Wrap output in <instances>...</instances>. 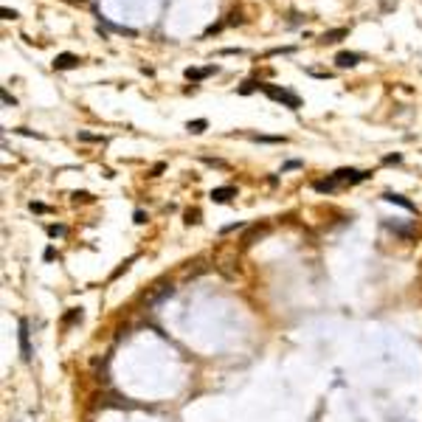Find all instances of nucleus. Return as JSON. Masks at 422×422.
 I'll use <instances>...</instances> for the list:
<instances>
[{"mask_svg":"<svg viewBox=\"0 0 422 422\" xmlns=\"http://www.w3.org/2000/svg\"><path fill=\"white\" fill-rule=\"evenodd\" d=\"M332 180L338 183V186H343V183H349V186H355V183H363L372 178V172H363V169H352V166H343V169H335L330 175Z\"/></svg>","mask_w":422,"mask_h":422,"instance_id":"nucleus-1","label":"nucleus"},{"mask_svg":"<svg viewBox=\"0 0 422 422\" xmlns=\"http://www.w3.org/2000/svg\"><path fill=\"white\" fill-rule=\"evenodd\" d=\"M262 90L273 99V102H282L285 107H290V110H298L301 107V99H298L296 93L285 90V88H276V85H262Z\"/></svg>","mask_w":422,"mask_h":422,"instance_id":"nucleus-2","label":"nucleus"},{"mask_svg":"<svg viewBox=\"0 0 422 422\" xmlns=\"http://www.w3.org/2000/svg\"><path fill=\"white\" fill-rule=\"evenodd\" d=\"M17 343H20V357H23V363H31V357H34V349H31V332H28V321H25V318H20Z\"/></svg>","mask_w":422,"mask_h":422,"instance_id":"nucleus-3","label":"nucleus"},{"mask_svg":"<svg viewBox=\"0 0 422 422\" xmlns=\"http://www.w3.org/2000/svg\"><path fill=\"white\" fill-rule=\"evenodd\" d=\"M383 200H386V203L400 205V208H405V211H417V205L411 203L408 197H402V194H397V192H383Z\"/></svg>","mask_w":422,"mask_h":422,"instance_id":"nucleus-4","label":"nucleus"},{"mask_svg":"<svg viewBox=\"0 0 422 422\" xmlns=\"http://www.w3.org/2000/svg\"><path fill=\"white\" fill-rule=\"evenodd\" d=\"M217 65H208V68H186V79H192V82H200L205 79V76H211V73H217Z\"/></svg>","mask_w":422,"mask_h":422,"instance_id":"nucleus-5","label":"nucleus"},{"mask_svg":"<svg viewBox=\"0 0 422 422\" xmlns=\"http://www.w3.org/2000/svg\"><path fill=\"white\" fill-rule=\"evenodd\" d=\"M234 194H237V189H234V186H220V189H211V194H208V197H211L214 203H228Z\"/></svg>","mask_w":422,"mask_h":422,"instance_id":"nucleus-6","label":"nucleus"},{"mask_svg":"<svg viewBox=\"0 0 422 422\" xmlns=\"http://www.w3.org/2000/svg\"><path fill=\"white\" fill-rule=\"evenodd\" d=\"M335 62H338V68H355V65L360 62V54H355V51H341V54L335 57Z\"/></svg>","mask_w":422,"mask_h":422,"instance_id":"nucleus-7","label":"nucleus"},{"mask_svg":"<svg viewBox=\"0 0 422 422\" xmlns=\"http://www.w3.org/2000/svg\"><path fill=\"white\" fill-rule=\"evenodd\" d=\"M76 65H79V57H73V54H59L54 59V70H68V68H76Z\"/></svg>","mask_w":422,"mask_h":422,"instance_id":"nucleus-8","label":"nucleus"},{"mask_svg":"<svg viewBox=\"0 0 422 422\" xmlns=\"http://www.w3.org/2000/svg\"><path fill=\"white\" fill-rule=\"evenodd\" d=\"M346 34H349V28H335V31L321 34V43H338V40H343Z\"/></svg>","mask_w":422,"mask_h":422,"instance_id":"nucleus-9","label":"nucleus"},{"mask_svg":"<svg viewBox=\"0 0 422 422\" xmlns=\"http://www.w3.org/2000/svg\"><path fill=\"white\" fill-rule=\"evenodd\" d=\"M172 296H175V287H172V285H166L163 290H160V293H155V296L149 298V307H155V304H160L163 298H172Z\"/></svg>","mask_w":422,"mask_h":422,"instance_id":"nucleus-10","label":"nucleus"},{"mask_svg":"<svg viewBox=\"0 0 422 422\" xmlns=\"http://www.w3.org/2000/svg\"><path fill=\"white\" fill-rule=\"evenodd\" d=\"M205 127H208V121H205V118H194V121H186V130H189L192 135H200Z\"/></svg>","mask_w":422,"mask_h":422,"instance_id":"nucleus-11","label":"nucleus"},{"mask_svg":"<svg viewBox=\"0 0 422 422\" xmlns=\"http://www.w3.org/2000/svg\"><path fill=\"white\" fill-rule=\"evenodd\" d=\"M253 141H262V144H285V135H251Z\"/></svg>","mask_w":422,"mask_h":422,"instance_id":"nucleus-12","label":"nucleus"},{"mask_svg":"<svg viewBox=\"0 0 422 422\" xmlns=\"http://www.w3.org/2000/svg\"><path fill=\"white\" fill-rule=\"evenodd\" d=\"M259 88H262V82H256V79H248V82H245V85H242V88H240V93H242V96H248V93L259 90Z\"/></svg>","mask_w":422,"mask_h":422,"instance_id":"nucleus-13","label":"nucleus"},{"mask_svg":"<svg viewBox=\"0 0 422 422\" xmlns=\"http://www.w3.org/2000/svg\"><path fill=\"white\" fill-rule=\"evenodd\" d=\"M48 237H65V231H68V228H65V225H62V222H57V225H48Z\"/></svg>","mask_w":422,"mask_h":422,"instance_id":"nucleus-14","label":"nucleus"},{"mask_svg":"<svg viewBox=\"0 0 422 422\" xmlns=\"http://www.w3.org/2000/svg\"><path fill=\"white\" fill-rule=\"evenodd\" d=\"M197 222H200V211H197V208H189V211H186V225H197Z\"/></svg>","mask_w":422,"mask_h":422,"instance_id":"nucleus-15","label":"nucleus"},{"mask_svg":"<svg viewBox=\"0 0 422 422\" xmlns=\"http://www.w3.org/2000/svg\"><path fill=\"white\" fill-rule=\"evenodd\" d=\"M76 321H82V310L79 307H73L68 315H65V324H76Z\"/></svg>","mask_w":422,"mask_h":422,"instance_id":"nucleus-16","label":"nucleus"},{"mask_svg":"<svg viewBox=\"0 0 422 422\" xmlns=\"http://www.w3.org/2000/svg\"><path fill=\"white\" fill-rule=\"evenodd\" d=\"M14 133H20V135H28V138H43L40 133H34V130H25V127H20V130H14Z\"/></svg>","mask_w":422,"mask_h":422,"instance_id":"nucleus-17","label":"nucleus"},{"mask_svg":"<svg viewBox=\"0 0 422 422\" xmlns=\"http://www.w3.org/2000/svg\"><path fill=\"white\" fill-rule=\"evenodd\" d=\"M133 220H135L138 225H144V222H147V214H144L141 208H135V214H133Z\"/></svg>","mask_w":422,"mask_h":422,"instance_id":"nucleus-18","label":"nucleus"},{"mask_svg":"<svg viewBox=\"0 0 422 422\" xmlns=\"http://www.w3.org/2000/svg\"><path fill=\"white\" fill-rule=\"evenodd\" d=\"M0 96H3V104H6V107H14V104H17V102H14V96H9V90H3Z\"/></svg>","mask_w":422,"mask_h":422,"instance_id":"nucleus-19","label":"nucleus"},{"mask_svg":"<svg viewBox=\"0 0 422 422\" xmlns=\"http://www.w3.org/2000/svg\"><path fill=\"white\" fill-rule=\"evenodd\" d=\"M240 228H245V222H231V225L222 228V234H231V231H240Z\"/></svg>","mask_w":422,"mask_h":422,"instance_id":"nucleus-20","label":"nucleus"},{"mask_svg":"<svg viewBox=\"0 0 422 422\" xmlns=\"http://www.w3.org/2000/svg\"><path fill=\"white\" fill-rule=\"evenodd\" d=\"M383 160H386V163H400V160H402V155H400V152H394V155H386Z\"/></svg>","mask_w":422,"mask_h":422,"instance_id":"nucleus-21","label":"nucleus"},{"mask_svg":"<svg viewBox=\"0 0 422 422\" xmlns=\"http://www.w3.org/2000/svg\"><path fill=\"white\" fill-rule=\"evenodd\" d=\"M0 14H3L6 20H14V17H17V12H14V9H0Z\"/></svg>","mask_w":422,"mask_h":422,"instance_id":"nucleus-22","label":"nucleus"},{"mask_svg":"<svg viewBox=\"0 0 422 422\" xmlns=\"http://www.w3.org/2000/svg\"><path fill=\"white\" fill-rule=\"evenodd\" d=\"M79 138H82V141H104V138H99V135H90V133H79Z\"/></svg>","mask_w":422,"mask_h":422,"instance_id":"nucleus-23","label":"nucleus"},{"mask_svg":"<svg viewBox=\"0 0 422 422\" xmlns=\"http://www.w3.org/2000/svg\"><path fill=\"white\" fill-rule=\"evenodd\" d=\"M298 166H301V160H287V163H285V166H282V169H298Z\"/></svg>","mask_w":422,"mask_h":422,"instance_id":"nucleus-24","label":"nucleus"},{"mask_svg":"<svg viewBox=\"0 0 422 422\" xmlns=\"http://www.w3.org/2000/svg\"><path fill=\"white\" fill-rule=\"evenodd\" d=\"M31 211H37V214H43V211H48L43 203H31Z\"/></svg>","mask_w":422,"mask_h":422,"instance_id":"nucleus-25","label":"nucleus"},{"mask_svg":"<svg viewBox=\"0 0 422 422\" xmlns=\"http://www.w3.org/2000/svg\"><path fill=\"white\" fill-rule=\"evenodd\" d=\"M73 197L76 200H90V192H73Z\"/></svg>","mask_w":422,"mask_h":422,"instance_id":"nucleus-26","label":"nucleus"},{"mask_svg":"<svg viewBox=\"0 0 422 422\" xmlns=\"http://www.w3.org/2000/svg\"><path fill=\"white\" fill-rule=\"evenodd\" d=\"M205 160V163H211V166H225V163H222V160H217V158H203Z\"/></svg>","mask_w":422,"mask_h":422,"instance_id":"nucleus-27","label":"nucleus"},{"mask_svg":"<svg viewBox=\"0 0 422 422\" xmlns=\"http://www.w3.org/2000/svg\"><path fill=\"white\" fill-rule=\"evenodd\" d=\"M43 256H45L48 262H51V259H54V256H57V251H54V248H45V253H43Z\"/></svg>","mask_w":422,"mask_h":422,"instance_id":"nucleus-28","label":"nucleus"}]
</instances>
